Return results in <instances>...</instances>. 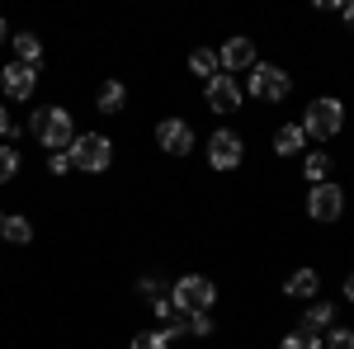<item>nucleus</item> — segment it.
Returning a JSON list of instances; mask_svg holds the SVG:
<instances>
[{
  "label": "nucleus",
  "instance_id": "12",
  "mask_svg": "<svg viewBox=\"0 0 354 349\" xmlns=\"http://www.w3.org/2000/svg\"><path fill=\"white\" fill-rule=\"evenodd\" d=\"M283 293L293 297V302H312V297L322 293V274H317V269H298V274H288Z\"/></svg>",
  "mask_w": 354,
  "mask_h": 349
},
{
  "label": "nucleus",
  "instance_id": "5",
  "mask_svg": "<svg viewBox=\"0 0 354 349\" xmlns=\"http://www.w3.org/2000/svg\"><path fill=\"white\" fill-rule=\"evenodd\" d=\"M170 302L189 317V312H213V302H218V288H213V279H203V274H185L175 288H170Z\"/></svg>",
  "mask_w": 354,
  "mask_h": 349
},
{
  "label": "nucleus",
  "instance_id": "25",
  "mask_svg": "<svg viewBox=\"0 0 354 349\" xmlns=\"http://www.w3.org/2000/svg\"><path fill=\"white\" fill-rule=\"evenodd\" d=\"M151 312H156V317H161L165 326H170V321H180V317H185V312H180V307H175L170 297H156V302H151Z\"/></svg>",
  "mask_w": 354,
  "mask_h": 349
},
{
  "label": "nucleus",
  "instance_id": "32",
  "mask_svg": "<svg viewBox=\"0 0 354 349\" xmlns=\"http://www.w3.org/2000/svg\"><path fill=\"white\" fill-rule=\"evenodd\" d=\"M0 222H5V213H0Z\"/></svg>",
  "mask_w": 354,
  "mask_h": 349
},
{
  "label": "nucleus",
  "instance_id": "21",
  "mask_svg": "<svg viewBox=\"0 0 354 349\" xmlns=\"http://www.w3.org/2000/svg\"><path fill=\"white\" fill-rule=\"evenodd\" d=\"M322 349H354V330L350 326H330L322 335Z\"/></svg>",
  "mask_w": 354,
  "mask_h": 349
},
{
  "label": "nucleus",
  "instance_id": "3",
  "mask_svg": "<svg viewBox=\"0 0 354 349\" xmlns=\"http://www.w3.org/2000/svg\"><path fill=\"white\" fill-rule=\"evenodd\" d=\"M288 90H293V81H288L283 66H274V62H255V66H250V81H245V95H250V100L279 104V100H288Z\"/></svg>",
  "mask_w": 354,
  "mask_h": 349
},
{
  "label": "nucleus",
  "instance_id": "30",
  "mask_svg": "<svg viewBox=\"0 0 354 349\" xmlns=\"http://www.w3.org/2000/svg\"><path fill=\"white\" fill-rule=\"evenodd\" d=\"M345 302H354V274H345Z\"/></svg>",
  "mask_w": 354,
  "mask_h": 349
},
{
  "label": "nucleus",
  "instance_id": "17",
  "mask_svg": "<svg viewBox=\"0 0 354 349\" xmlns=\"http://www.w3.org/2000/svg\"><path fill=\"white\" fill-rule=\"evenodd\" d=\"M0 236H5L10 245H28L33 241V222H28L24 213H10L5 222H0Z\"/></svg>",
  "mask_w": 354,
  "mask_h": 349
},
{
  "label": "nucleus",
  "instance_id": "8",
  "mask_svg": "<svg viewBox=\"0 0 354 349\" xmlns=\"http://www.w3.org/2000/svg\"><path fill=\"white\" fill-rule=\"evenodd\" d=\"M245 156V142L236 133H227V128H218V133L208 137V165L213 170H236Z\"/></svg>",
  "mask_w": 354,
  "mask_h": 349
},
{
  "label": "nucleus",
  "instance_id": "23",
  "mask_svg": "<svg viewBox=\"0 0 354 349\" xmlns=\"http://www.w3.org/2000/svg\"><path fill=\"white\" fill-rule=\"evenodd\" d=\"M133 349H170V340H165V330H142L133 335Z\"/></svg>",
  "mask_w": 354,
  "mask_h": 349
},
{
  "label": "nucleus",
  "instance_id": "16",
  "mask_svg": "<svg viewBox=\"0 0 354 349\" xmlns=\"http://www.w3.org/2000/svg\"><path fill=\"white\" fill-rule=\"evenodd\" d=\"M274 151H279V156H302V151H307V133H302L298 123H283V128L274 133Z\"/></svg>",
  "mask_w": 354,
  "mask_h": 349
},
{
  "label": "nucleus",
  "instance_id": "10",
  "mask_svg": "<svg viewBox=\"0 0 354 349\" xmlns=\"http://www.w3.org/2000/svg\"><path fill=\"white\" fill-rule=\"evenodd\" d=\"M218 66H222V76L250 71V66H255V43H250V38H227L218 48Z\"/></svg>",
  "mask_w": 354,
  "mask_h": 349
},
{
  "label": "nucleus",
  "instance_id": "1",
  "mask_svg": "<svg viewBox=\"0 0 354 349\" xmlns=\"http://www.w3.org/2000/svg\"><path fill=\"white\" fill-rule=\"evenodd\" d=\"M28 133L38 137L48 151H71V142H76V123H71L66 109H38V113L28 118Z\"/></svg>",
  "mask_w": 354,
  "mask_h": 349
},
{
  "label": "nucleus",
  "instance_id": "29",
  "mask_svg": "<svg viewBox=\"0 0 354 349\" xmlns=\"http://www.w3.org/2000/svg\"><path fill=\"white\" fill-rule=\"evenodd\" d=\"M5 137H15V118H10V109H0V142Z\"/></svg>",
  "mask_w": 354,
  "mask_h": 349
},
{
  "label": "nucleus",
  "instance_id": "13",
  "mask_svg": "<svg viewBox=\"0 0 354 349\" xmlns=\"http://www.w3.org/2000/svg\"><path fill=\"white\" fill-rule=\"evenodd\" d=\"M330 326H335V307H330V302H307L298 330H307V335H326Z\"/></svg>",
  "mask_w": 354,
  "mask_h": 349
},
{
  "label": "nucleus",
  "instance_id": "31",
  "mask_svg": "<svg viewBox=\"0 0 354 349\" xmlns=\"http://www.w3.org/2000/svg\"><path fill=\"white\" fill-rule=\"evenodd\" d=\"M0 43H10V28H5V19H0Z\"/></svg>",
  "mask_w": 354,
  "mask_h": 349
},
{
  "label": "nucleus",
  "instance_id": "18",
  "mask_svg": "<svg viewBox=\"0 0 354 349\" xmlns=\"http://www.w3.org/2000/svg\"><path fill=\"white\" fill-rule=\"evenodd\" d=\"M189 71H194L203 85H208V81L222 71V66H218V53H213V48H194V53H189Z\"/></svg>",
  "mask_w": 354,
  "mask_h": 349
},
{
  "label": "nucleus",
  "instance_id": "15",
  "mask_svg": "<svg viewBox=\"0 0 354 349\" xmlns=\"http://www.w3.org/2000/svg\"><path fill=\"white\" fill-rule=\"evenodd\" d=\"M10 43H15V62H19V66H33V71L43 66V43H38V33H15Z\"/></svg>",
  "mask_w": 354,
  "mask_h": 349
},
{
  "label": "nucleus",
  "instance_id": "4",
  "mask_svg": "<svg viewBox=\"0 0 354 349\" xmlns=\"http://www.w3.org/2000/svg\"><path fill=\"white\" fill-rule=\"evenodd\" d=\"M71 165H76V170H90V175L109 170L113 165V142L104 133H76V142H71Z\"/></svg>",
  "mask_w": 354,
  "mask_h": 349
},
{
  "label": "nucleus",
  "instance_id": "2",
  "mask_svg": "<svg viewBox=\"0 0 354 349\" xmlns=\"http://www.w3.org/2000/svg\"><path fill=\"white\" fill-rule=\"evenodd\" d=\"M298 128L307 137H317V142H326V137H335L340 128H345V104H340V100H330V95H322V100H312V104H307V113H302Z\"/></svg>",
  "mask_w": 354,
  "mask_h": 349
},
{
  "label": "nucleus",
  "instance_id": "27",
  "mask_svg": "<svg viewBox=\"0 0 354 349\" xmlns=\"http://www.w3.org/2000/svg\"><path fill=\"white\" fill-rule=\"evenodd\" d=\"M137 293L151 297V302H156V297H165V293H161V279H142V283H137Z\"/></svg>",
  "mask_w": 354,
  "mask_h": 349
},
{
  "label": "nucleus",
  "instance_id": "22",
  "mask_svg": "<svg viewBox=\"0 0 354 349\" xmlns=\"http://www.w3.org/2000/svg\"><path fill=\"white\" fill-rule=\"evenodd\" d=\"M279 349H322V335H307V330H293V335H283Z\"/></svg>",
  "mask_w": 354,
  "mask_h": 349
},
{
  "label": "nucleus",
  "instance_id": "20",
  "mask_svg": "<svg viewBox=\"0 0 354 349\" xmlns=\"http://www.w3.org/2000/svg\"><path fill=\"white\" fill-rule=\"evenodd\" d=\"M15 175H19V151L10 142H0V185H10Z\"/></svg>",
  "mask_w": 354,
  "mask_h": 349
},
{
  "label": "nucleus",
  "instance_id": "9",
  "mask_svg": "<svg viewBox=\"0 0 354 349\" xmlns=\"http://www.w3.org/2000/svg\"><path fill=\"white\" fill-rule=\"evenodd\" d=\"M156 147H161L165 156H189L194 151V128L185 118H165V123H156Z\"/></svg>",
  "mask_w": 354,
  "mask_h": 349
},
{
  "label": "nucleus",
  "instance_id": "28",
  "mask_svg": "<svg viewBox=\"0 0 354 349\" xmlns=\"http://www.w3.org/2000/svg\"><path fill=\"white\" fill-rule=\"evenodd\" d=\"M330 10H340V19L354 28V0H330Z\"/></svg>",
  "mask_w": 354,
  "mask_h": 349
},
{
  "label": "nucleus",
  "instance_id": "6",
  "mask_svg": "<svg viewBox=\"0 0 354 349\" xmlns=\"http://www.w3.org/2000/svg\"><path fill=\"white\" fill-rule=\"evenodd\" d=\"M340 213H345V189L340 185H312L307 189V217L312 222H340Z\"/></svg>",
  "mask_w": 354,
  "mask_h": 349
},
{
  "label": "nucleus",
  "instance_id": "26",
  "mask_svg": "<svg viewBox=\"0 0 354 349\" xmlns=\"http://www.w3.org/2000/svg\"><path fill=\"white\" fill-rule=\"evenodd\" d=\"M48 170H53V175H66V170H71V151H53V156H48Z\"/></svg>",
  "mask_w": 354,
  "mask_h": 349
},
{
  "label": "nucleus",
  "instance_id": "14",
  "mask_svg": "<svg viewBox=\"0 0 354 349\" xmlns=\"http://www.w3.org/2000/svg\"><path fill=\"white\" fill-rule=\"evenodd\" d=\"M123 104H128V85H123V81H104V85H100V95H95V109H100L104 118L123 113Z\"/></svg>",
  "mask_w": 354,
  "mask_h": 349
},
{
  "label": "nucleus",
  "instance_id": "11",
  "mask_svg": "<svg viewBox=\"0 0 354 349\" xmlns=\"http://www.w3.org/2000/svg\"><path fill=\"white\" fill-rule=\"evenodd\" d=\"M0 85H5V95L10 100H33V90H38V71L33 66H19V62H10L5 71H0Z\"/></svg>",
  "mask_w": 354,
  "mask_h": 349
},
{
  "label": "nucleus",
  "instance_id": "7",
  "mask_svg": "<svg viewBox=\"0 0 354 349\" xmlns=\"http://www.w3.org/2000/svg\"><path fill=\"white\" fill-rule=\"evenodd\" d=\"M203 100H208V109L213 113H236L241 109V100H245V90L236 85V76H213V81L203 85Z\"/></svg>",
  "mask_w": 354,
  "mask_h": 349
},
{
  "label": "nucleus",
  "instance_id": "24",
  "mask_svg": "<svg viewBox=\"0 0 354 349\" xmlns=\"http://www.w3.org/2000/svg\"><path fill=\"white\" fill-rule=\"evenodd\" d=\"M185 326H189V335H213V317L208 312H189Z\"/></svg>",
  "mask_w": 354,
  "mask_h": 349
},
{
  "label": "nucleus",
  "instance_id": "19",
  "mask_svg": "<svg viewBox=\"0 0 354 349\" xmlns=\"http://www.w3.org/2000/svg\"><path fill=\"white\" fill-rule=\"evenodd\" d=\"M326 175H330L326 151H307V156H302V180H307V185H326Z\"/></svg>",
  "mask_w": 354,
  "mask_h": 349
}]
</instances>
